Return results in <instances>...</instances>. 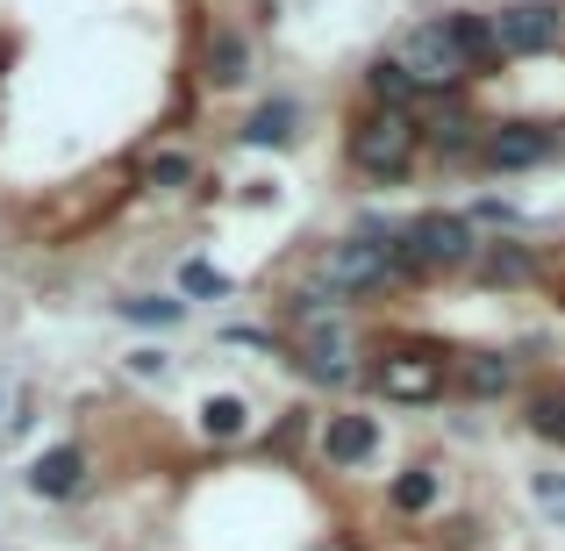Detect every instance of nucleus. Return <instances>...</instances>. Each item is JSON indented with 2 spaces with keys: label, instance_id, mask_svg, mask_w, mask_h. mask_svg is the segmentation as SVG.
I'll list each match as a JSON object with an SVG mask.
<instances>
[{
  "label": "nucleus",
  "instance_id": "obj_1",
  "mask_svg": "<svg viewBox=\"0 0 565 551\" xmlns=\"http://www.w3.org/2000/svg\"><path fill=\"white\" fill-rule=\"evenodd\" d=\"M351 166L365 172L373 187H401L415 172V158H423V123L401 108H365L359 123H351Z\"/></svg>",
  "mask_w": 565,
  "mask_h": 551
},
{
  "label": "nucleus",
  "instance_id": "obj_2",
  "mask_svg": "<svg viewBox=\"0 0 565 551\" xmlns=\"http://www.w3.org/2000/svg\"><path fill=\"white\" fill-rule=\"evenodd\" d=\"M365 380L394 409H429V401L451 394V359L437 345H394V351H380V365H365Z\"/></svg>",
  "mask_w": 565,
  "mask_h": 551
},
{
  "label": "nucleus",
  "instance_id": "obj_3",
  "mask_svg": "<svg viewBox=\"0 0 565 551\" xmlns=\"http://www.w3.org/2000/svg\"><path fill=\"white\" fill-rule=\"evenodd\" d=\"M316 287L330 294V301H359V294L401 287V273H394V258H386V244H373V236H337V244L316 251Z\"/></svg>",
  "mask_w": 565,
  "mask_h": 551
},
{
  "label": "nucleus",
  "instance_id": "obj_4",
  "mask_svg": "<svg viewBox=\"0 0 565 551\" xmlns=\"http://www.w3.org/2000/svg\"><path fill=\"white\" fill-rule=\"evenodd\" d=\"M558 151H565V137L552 123H487L472 166H487V172H537V166H552Z\"/></svg>",
  "mask_w": 565,
  "mask_h": 551
},
{
  "label": "nucleus",
  "instance_id": "obj_5",
  "mask_svg": "<svg viewBox=\"0 0 565 551\" xmlns=\"http://www.w3.org/2000/svg\"><path fill=\"white\" fill-rule=\"evenodd\" d=\"M394 57L423 80V94H466V86H472V65L458 57V43L444 36V22H415L408 36H401Z\"/></svg>",
  "mask_w": 565,
  "mask_h": 551
},
{
  "label": "nucleus",
  "instance_id": "obj_6",
  "mask_svg": "<svg viewBox=\"0 0 565 551\" xmlns=\"http://www.w3.org/2000/svg\"><path fill=\"white\" fill-rule=\"evenodd\" d=\"M415 123H423V151L437 158V166H472V158H480V129L487 123L466 108V94H437Z\"/></svg>",
  "mask_w": 565,
  "mask_h": 551
},
{
  "label": "nucleus",
  "instance_id": "obj_7",
  "mask_svg": "<svg viewBox=\"0 0 565 551\" xmlns=\"http://www.w3.org/2000/svg\"><path fill=\"white\" fill-rule=\"evenodd\" d=\"M494 36L509 57H544L565 36V14H558V0H509L494 14Z\"/></svg>",
  "mask_w": 565,
  "mask_h": 551
},
{
  "label": "nucleus",
  "instance_id": "obj_8",
  "mask_svg": "<svg viewBox=\"0 0 565 551\" xmlns=\"http://www.w3.org/2000/svg\"><path fill=\"white\" fill-rule=\"evenodd\" d=\"M316 452H322V466H330V473H351V466H365V458L380 452V423H373V415H359V409H330L316 423Z\"/></svg>",
  "mask_w": 565,
  "mask_h": 551
},
{
  "label": "nucleus",
  "instance_id": "obj_9",
  "mask_svg": "<svg viewBox=\"0 0 565 551\" xmlns=\"http://www.w3.org/2000/svg\"><path fill=\"white\" fill-rule=\"evenodd\" d=\"M451 386L466 401H509L515 386H523V359H509V351H458Z\"/></svg>",
  "mask_w": 565,
  "mask_h": 551
},
{
  "label": "nucleus",
  "instance_id": "obj_10",
  "mask_svg": "<svg viewBox=\"0 0 565 551\" xmlns=\"http://www.w3.org/2000/svg\"><path fill=\"white\" fill-rule=\"evenodd\" d=\"M22 480H29L36 501H72L86 487V444H51V452H36Z\"/></svg>",
  "mask_w": 565,
  "mask_h": 551
},
{
  "label": "nucleus",
  "instance_id": "obj_11",
  "mask_svg": "<svg viewBox=\"0 0 565 551\" xmlns=\"http://www.w3.org/2000/svg\"><path fill=\"white\" fill-rule=\"evenodd\" d=\"M437 22H444V36L458 43V57L472 65V80H487V72L509 65V51H501V36H494V14H466L458 8V14H437Z\"/></svg>",
  "mask_w": 565,
  "mask_h": 551
},
{
  "label": "nucleus",
  "instance_id": "obj_12",
  "mask_svg": "<svg viewBox=\"0 0 565 551\" xmlns=\"http://www.w3.org/2000/svg\"><path fill=\"white\" fill-rule=\"evenodd\" d=\"M365 100H373V108L423 115V80H415V72L401 65L394 51H386V57H373V65H365Z\"/></svg>",
  "mask_w": 565,
  "mask_h": 551
},
{
  "label": "nucleus",
  "instance_id": "obj_13",
  "mask_svg": "<svg viewBox=\"0 0 565 551\" xmlns=\"http://www.w3.org/2000/svg\"><path fill=\"white\" fill-rule=\"evenodd\" d=\"M250 80V36L236 22H222L207 36V86H244Z\"/></svg>",
  "mask_w": 565,
  "mask_h": 551
},
{
  "label": "nucleus",
  "instance_id": "obj_14",
  "mask_svg": "<svg viewBox=\"0 0 565 551\" xmlns=\"http://www.w3.org/2000/svg\"><path fill=\"white\" fill-rule=\"evenodd\" d=\"M294 123H301V108L279 94V100H258V108L244 115V129H236V137L258 144V151H279V144H294Z\"/></svg>",
  "mask_w": 565,
  "mask_h": 551
},
{
  "label": "nucleus",
  "instance_id": "obj_15",
  "mask_svg": "<svg viewBox=\"0 0 565 551\" xmlns=\"http://www.w3.org/2000/svg\"><path fill=\"white\" fill-rule=\"evenodd\" d=\"M437 501H444V473L437 466H408L394 487H386V509L394 516H429Z\"/></svg>",
  "mask_w": 565,
  "mask_h": 551
},
{
  "label": "nucleus",
  "instance_id": "obj_16",
  "mask_svg": "<svg viewBox=\"0 0 565 551\" xmlns=\"http://www.w3.org/2000/svg\"><path fill=\"white\" fill-rule=\"evenodd\" d=\"M523 423H530V437H544V444H558V452H565V380H544V386H530V401H523Z\"/></svg>",
  "mask_w": 565,
  "mask_h": 551
},
{
  "label": "nucleus",
  "instance_id": "obj_17",
  "mask_svg": "<svg viewBox=\"0 0 565 551\" xmlns=\"http://www.w3.org/2000/svg\"><path fill=\"white\" fill-rule=\"evenodd\" d=\"M480 279L487 287H530V279H537V258H530L523 244H480Z\"/></svg>",
  "mask_w": 565,
  "mask_h": 551
},
{
  "label": "nucleus",
  "instance_id": "obj_18",
  "mask_svg": "<svg viewBox=\"0 0 565 551\" xmlns=\"http://www.w3.org/2000/svg\"><path fill=\"white\" fill-rule=\"evenodd\" d=\"M115 308H122V322H137V330H180L186 322L180 294H129V301H115Z\"/></svg>",
  "mask_w": 565,
  "mask_h": 551
},
{
  "label": "nucleus",
  "instance_id": "obj_19",
  "mask_svg": "<svg viewBox=\"0 0 565 551\" xmlns=\"http://www.w3.org/2000/svg\"><path fill=\"white\" fill-rule=\"evenodd\" d=\"M201 430H207L215 444H236V437L250 430V401H244V394H207V409H201Z\"/></svg>",
  "mask_w": 565,
  "mask_h": 551
},
{
  "label": "nucleus",
  "instance_id": "obj_20",
  "mask_svg": "<svg viewBox=\"0 0 565 551\" xmlns=\"http://www.w3.org/2000/svg\"><path fill=\"white\" fill-rule=\"evenodd\" d=\"M193 151H151L143 158V187H158V193H180V187H193Z\"/></svg>",
  "mask_w": 565,
  "mask_h": 551
},
{
  "label": "nucleus",
  "instance_id": "obj_21",
  "mask_svg": "<svg viewBox=\"0 0 565 551\" xmlns=\"http://www.w3.org/2000/svg\"><path fill=\"white\" fill-rule=\"evenodd\" d=\"M180 294H186V301H222V294H230V279H222L207 258H186L180 265Z\"/></svg>",
  "mask_w": 565,
  "mask_h": 551
},
{
  "label": "nucleus",
  "instance_id": "obj_22",
  "mask_svg": "<svg viewBox=\"0 0 565 551\" xmlns=\"http://www.w3.org/2000/svg\"><path fill=\"white\" fill-rule=\"evenodd\" d=\"M301 437H308V409H287V423H279L273 437H265V452H294Z\"/></svg>",
  "mask_w": 565,
  "mask_h": 551
},
{
  "label": "nucleus",
  "instance_id": "obj_23",
  "mask_svg": "<svg viewBox=\"0 0 565 551\" xmlns=\"http://www.w3.org/2000/svg\"><path fill=\"white\" fill-rule=\"evenodd\" d=\"M129 372H137V380H166V372H172V359H166L158 345H143V351H129Z\"/></svg>",
  "mask_w": 565,
  "mask_h": 551
},
{
  "label": "nucleus",
  "instance_id": "obj_24",
  "mask_svg": "<svg viewBox=\"0 0 565 551\" xmlns=\"http://www.w3.org/2000/svg\"><path fill=\"white\" fill-rule=\"evenodd\" d=\"M480 222H487V230H509L515 208H509V201H480V208H472V230H480Z\"/></svg>",
  "mask_w": 565,
  "mask_h": 551
},
{
  "label": "nucleus",
  "instance_id": "obj_25",
  "mask_svg": "<svg viewBox=\"0 0 565 551\" xmlns=\"http://www.w3.org/2000/svg\"><path fill=\"white\" fill-rule=\"evenodd\" d=\"M537 501L552 516H565V480H558V473H537Z\"/></svg>",
  "mask_w": 565,
  "mask_h": 551
}]
</instances>
